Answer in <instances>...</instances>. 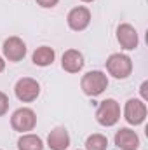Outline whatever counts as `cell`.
<instances>
[{
	"mask_svg": "<svg viewBox=\"0 0 148 150\" xmlns=\"http://www.w3.org/2000/svg\"><path fill=\"white\" fill-rule=\"evenodd\" d=\"M80 87H82L84 94H87V96H92V98L99 96L108 87V77L101 70H91V72H87L82 77Z\"/></svg>",
	"mask_w": 148,
	"mask_h": 150,
	"instance_id": "cell-1",
	"label": "cell"
},
{
	"mask_svg": "<svg viewBox=\"0 0 148 150\" xmlns=\"http://www.w3.org/2000/svg\"><path fill=\"white\" fill-rule=\"evenodd\" d=\"M106 72L118 80H124L132 74V59L127 54L115 52L106 59Z\"/></svg>",
	"mask_w": 148,
	"mask_h": 150,
	"instance_id": "cell-2",
	"label": "cell"
},
{
	"mask_svg": "<svg viewBox=\"0 0 148 150\" xmlns=\"http://www.w3.org/2000/svg\"><path fill=\"white\" fill-rule=\"evenodd\" d=\"M118 119H120V105L113 98H108L99 103V107L96 110L98 124H101L105 127H111L118 122Z\"/></svg>",
	"mask_w": 148,
	"mask_h": 150,
	"instance_id": "cell-3",
	"label": "cell"
},
{
	"mask_svg": "<svg viewBox=\"0 0 148 150\" xmlns=\"http://www.w3.org/2000/svg\"><path fill=\"white\" fill-rule=\"evenodd\" d=\"M11 126L18 133H23V134L30 133L37 126V113L33 112L32 108H28V107L18 108L16 112L12 113V117H11Z\"/></svg>",
	"mask_w": 148,
	"mask_h": 150,
	"instance_id": "cell-4",
	"label": "cell"
},
{
	"mask_svg": "<svg viewBox=\"0 0 148 150\" xmlns=\"http://www.w3.org/2000/svg\"><path fill=\"white\" fill-rule=\"evenodd\" d=\"M14 93H16V98L23 103H32L35 101L40 94V84H38L35 79L32 77H23L16 82L14 86Z\"/></svg>",
	"mask_w": 148,
	"mask_h": 150,
	"instance_id": "cell-5",
	"label": "cell"
},
{
	"mask_svg": "<svg viewBox=\"0 0 148 150\" xmlns=\"http://www.w3.org/2000/svg\"><path fill=\"white\" fill-rule=\"evenodd\" d=\"M147 113H148V108H147V103L143 100H138V98H131L127 100L125 107H124V117L129 124L132 126H140L145 122L147 119Z\"/></svg>",
	"mask_w": 148,
	"mask_h": 150,
	"instance_id": "cell-6",
	"label": "cell"
},
{
	"mask_svg": "<svg viewBox=\"0 0 148 150\" xmlns=\"http://www.w3.org/2000/svg\"><path fill=\"white\" fill-rule=\"evenodd\" d=\"M2 51H4L5 59H9L12 63H18L26 56V44L19 37H9L4 42Z\"/></svg>",
	"mask_w": 148,
	"mask_h": 150,
	"instance_id": "cell-7",
	"label": "cell"
},
{
	"mask_svg": "<svg viewBox=\"0 0 148 150\" xmlns=\"http://www.w3.org/2000/svg\"><path fill=\"white\" fill-rule=\"evenodd\" d=\"M117 40H118L120 47L125 49V51H134L138 47V44H140L136 28L132 25H129V23L118 25V28H117Z\"/></svg>",
	"mask_w": 148,
	"mask_h": 150,
	"instance_id": "cell-8",
	"label": "cell"
},
{
	"mask_svg": "<svg viewBox=\"0 0 148 150\" xmlns=\"http://www.w3.org/2000/svg\"><path fill=\"white\" fill-rule=\"evenodd\" d=\"M66 21H68V26L73 32H82L91 25V11L84 5H78V7H75L68 12Z\"/></svg>",
	"mask_w": 148,
	"mask_h": 150,
	"instance_id": "cell-9",
	"label": "cell"
},
{
	"mask_svg": "<svg viewBox=\"0 0 148 150\" xmlns=\"http://www.w3.org/2000/svg\"><path fill=\"white\" fill-rule=\"evenodd\" d=\"M115 145L118 150H138L140 149V136L136 134V131L129 129V127H122L115 133L113 138Z\"/></svg>",
	"mask_w": 148,
	"mask_h": 150,
	"instance_id": "cell-10",
	"label": "cell"
},
{
	"mask_svg": "<svg viewBox=\"0 0 148 150\" xmlns=\"http://www.w3.org/2000/svg\"><path fill=\"white\" fill-rule=\"evenodd\" d=\"M84 56H82V52L80 51H77V49H68V51H65V54H63V58H61V67H63V70L65 72H68V74H78L82 68H84Z\"/></svg>",
	"mask_w": 148,
	"mask_h": 150,
	"instance_id": "cell-11",
	"label": "cell"
},
{
	"mask_svg": "<svg viewBox=\"0 0 148 150\" xmlns=\"http://www.w3.org/2000/svg\"><path fill=\"white\" fill-rule=\"evenodd\" d=\"M47 147L51 150H66L70 147V134L65 127H54L47 136Z\"/></svg>",
	"mask_w": 148,
	"mask_h": 150,
	"instance_id": "cell-12",
	"label": "cell"
},
{
	"mask_svg": "<svg viewBox=\"0 0 148 150\" xmlns=\"http://www.w3.org/2000/svg\"><path fill=\"white\" fill-rule=\"evenodd\" d=\"M54 58H56V52L49 45H40V47H37L35 52H33V56H32V59H33V63L37 67H49V65H52Z\"/></svg>",
	"mask_w": 148,
	"mask_h": 150,
	"instance_id": "cell-13",
	"label": "cell"
},
{
	"mask_svg": "<svg viewBox=\"0 0 148 150\" xmlns=\"http://www.w3.org/2000/svg\"><path fill=\"white\" fill-rule=\"evenodd\" d=\"M18 150H44V142L38 134L25 133L18 140Z\"/></svg>",
	"mask_w": 148,
	"mask_h": 150,
	"instance_id": "cell-14",
	"label": "cell"
},
{
	"mask_svg": "<svg viewBox=\"0 0 148 150\" xmlns=\"http://www.w3.org/2000/svg\"><path fill=\"white\" fill-rule=\"evenodd\" d=\"M108 147V138L105 134L94 133L85 140V150H106Z\"/></svg>",
	"mask_w": 148,
	"mask_h": 150,
	"instance_id": "cell-15",
	"label": "cell"
},
{
	"mask_svg": "<svg viewBox=\"0 0 148 150\" xmlns=\"http://www.w3.org/2000/svg\"><path fill=\"white\" fill-rule=\"evenodd\" d=\"M7 110H9V96L0 91V117L5 115Z\"/></svg>",
	"mask_w": 148,
	"mask_h": 150,
	"instance_id": "cell-16",
	"label": "cell"
},
{
	"mask_svg": "<svg viewBox=\"0 0 148 150\" xmlns=\"http://www.w3.org/2000/svg\"><path fill=\"white\" fill-rule=\"evenodd\" d=\"M58 2L59 0H37V4L40 7H44V9H52V7L58 5Z\"/></svg>",
	"mask_w": 148,
	"mask_h": 150,
	"instance_id": "cell-17",
	"label": "cell"
},
{
	"mask_svg": "<svg viewBox=\"0 0 148 150\" xmlns=\"http://www.w3.org/2000/svg\"><path fill=\"white\" fill-rule=\"evenodd\" d=\"M147 89H148V82H143V84H141V96H143V101H147L148 100Z\"/></svg>",
	"mask_w": 148,
	"mask_h": 150,
	"instance_id": "cell-18",
	"label": "cell"
},
{
	"mask_svg": "<svg viewBox=\"0 0 148 150\" xmlns=\"http://www.w3.org/2000/svg\"><path fill=\"white\" fill-rule=\"evenodd\" d=\"M4 70H5V61H4V58L0 56V74H2Z\"/></svg>",
	"mask_w": 148,
	"mask_h": 150,
	"instance_id": "cell-19",
	"label": "cell"
},
{
	"mask_svg": "<svg viewBox=\"0 0 148 150\" xmlns=\"http://www.w3.org/2000/svg\"><path fill=\"white\" fill-rule=\"evenodd\" d=\"M82 2H87V4H89V2H94V0H82Z\"/></svg>",
	"mask_w": 148,
	"mask_h": 150,
	"instance_id": "cell-20",
	"label": "cell"
}]
</instances>
